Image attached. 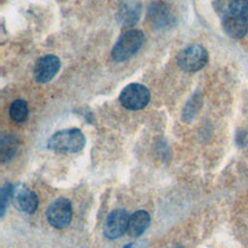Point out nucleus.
I'll list each match as a JSON object with an SVG mask.
<instances>
[{
    "mask_svg": "<svg viewBox=\"0 0 248 248\" xmlns=\"http://www.w3.org/2000/svg\"><path fill=\"white\" fill-rule=\"evenodd\" d=\"M144 42L142 31L127 29L119 36L111 50V58L116 62H123L135 55Z\"/></svg>",
    "mask_w": 248,
    "mask_h": 248,
    "instance_id": "obj_2",
    "label": "nucleus"
},
{
    "mask_svg": "<svg viewBox=\"0 0 248 248\" xmlns=\"http://www.w3.org/2000/svg\"><path fill=\"white\" fill-rule=\"evenodd\" d=\"M28 106L27 103L22 99L15 100L9 108V114L13 121L16 123L24 122L28 117Z\"/></svg>",
    "mask_w": 248,
    "mask_h": 248,
    "instance_id": "obj_14",
    "label": "nucleus"
},
{
    "mask_svg": "<svg viewBox=\"0 0 248 248\" xmlns=\"http://www.w3.org/2000/svg\"><path fill=\"white\" fill-rule=\"evenodd\" d=\"M150 224V215L145 210H138L130 216L127 232L130 236L138 237L141 235Z\"/></svg>",
    "mask_w": 248,
    "mask_h": 248,
    "instance_id": "obj_12",
    "label": "nucleus"
},
{
    "mask_svg": "<svg viewBox=\"0 0 248 248\" xmlns=\"http://www.w3.org/2000/svg\"><path fill=\"white\" fill-rule=\"evenodd\" d=\"M208 61L206 49L200 45H192L181 50L177 56L179 67L188 73L198 72L202 69Z\"/></svg>",
    "mask_w": 248,
    "mask_h": 248,
    "instance_id": "obj_4",
    "label": "nucleus"
},
{
    "mask_svg": "<svg viewBox=\"0 0 248 248\" xmlns=\"http://www.w3.org/2000/svg\"><path fill=\"white\" fill-rule=\"evenodd\" d=\"M140 16V4L136 0L124 1L117 12V20L119 24L129 29L137 24Z\"/></svg>",
    "mask_w": 248,
    "mask_h": 248,
    "instance_id": "obj_10",
    "label": "nucleus"
},
{
    "mask_svg": "<svg viewBox=\"0 0 248 248\" xmlns=\"http://www.w3.org/2000/svg\"><path fill=\"white\" fill-rule=\"evenodd\" d=\"M12 202L19 211L29 214L35 212L39 204L36 193L24 184H16L13 186Z\"/></svg>",
    "mask_w": 248,
    "mask_h": 248,
    "instance_id": "obj_6",
    "label": "nucleus"
},
{
    "mask_svg": "<svg viewBox=\"0 0 248 248\" xmlns=\"http://www.w3.org/2000/svg\"><path fill=\"white\" fill-rule=\"evenodd\" d=\"M130 216L124 209H115L111 211L104 226V235L108 239L120 237L128 229Z\"/></svg>",
    "mask_w": 248,
    "mask_h": 248,
    "instance_id": "obj_7",
    "label": "nucleus"
},
{
    "mask_svg": "<svg viewBox=\"0 0 248 248\" xmlns=\"http://www.w3.org/2000/svg\"><path fill=\"white\" fill-rule=\"evenodd\" d=\"M18 149V140L13 135H3L0 140L1 162L6 163L12 160Z\"/></svg>",
    "mask_w": 248,
    "mask_h": 248,
    "instance_id": "obj_13",
    "label": "nucleus"
},
{
    "mask_svg": "<svg viewBox=\"0 0 248 248\" xmlns=\"http://www.w3.org/2000/svg\"><path fill=\"white\" fill-rule=\"evenodd\" d=\"M150 101L149 89L140 83H130L126 85L119 95V103L129 110L144 108Z\"/></svg>",
    "mask_w": 248,
    "mask_h": 248,
    "instance_id": "obj_3",
    "label": "nucleus"
},
{
    "mask_svg": "<svg viewBox=\"0 0 248 248\" xmlns=\"http://www.w3.org/2000/svg\"><path fill=\"white\" fill-rule=\"evenodd\" d=\"M148 16L156 28H166L174 22V16L170 8L161 1L155 2L150 6Z\"/></svg>",
    "mask_w": 248,
    "mask_h": 248,
    "instance_id": "obj_11",
    "label": "nucleus"
},
{
    "mask_svg": "<svg viewBox=\"0 0 248 248\" xmlns=\"http://www.w3.org/2000/svg\"><path fill=\"white\" fill-rule=\"evenodd\" d=\"M85 145V137L78 128L65 129L53 134L47 140L48 149L58 153H76Z\"/></svg>",
    "mask_w": 248,
    "mask_h": 248,
    "instance_id": "obj_1",
    "label": "nucleus"
},
{
    "mask_svg": "<svg viewBox=\"0 0 248 248\" xmlns=\"http://www.w3.org/2000/svg\"><path fill=\"white\" fill-rule=\"evenodd\" d=\"M72 203L66 198L55 200L46 209V215L48 223L55 229L67 228L72 221Z\"/></svg>",
    "mask_w": 248,
    "mask_h": 248,
    "instance_id": "obj_5",
    "label": "nucleus"
},
{
    "mask_svg": "<svg viewBox=\"0 0 248 248\" xmlns=\"http://www.w3.org/2000/svg\"><path fill=\"white\" fill-rule=\"evenodd\" d=\"M199 103H200V100H199L198 96H193L192 100H190L188 102L187 106L184 108V113H183V118L185 121L188 120V118H190V117L192 118L195 115L197 109H199L198 108Z\"/></svg>",
    "mask_w": 248,
    "mask_h": 248,
    "instance_id": "obj_17",
    "label": "nucleus"
},
{
    "mask_svg": "<svg viewBox=\"0 0 248 248\" xmlns=\"http://www.w3.org/2000/svg\"><path fill=\"white\" fill-rule=\"evenodd\" d=\"M122 248H133V245L131 243H129V244H126L125 246H123Z\"/></svg>",
    "mask_w": 248,
    "mask_h": 248,
    "instance_id": "obj_19",
    "label": "nucleus"
},
{
    "mask_svg": "<svg viewBox=\"0 0 248 248\" xmlns=\"http://www.w3.org/2000/svg\"><path fill=\"white\" fill-rule=\"evenodd\" d=\"M12 190L13 186L10 183H6L0 191V211L1 216H4L6 208L10 201H12Z\"/></svg>",
    "mask_w": 248,
    "mask_h": 248,
    "instance_id": "obj_16",
    "label": "nucleus"
},
{
    "mask_svg": "<svg viewBox=\"0 0 248 248\" xmlns=\"http://www.w3.org/2000/svg\"><path fill=\"white\" fill-rule=\"evenodd\" d=\"M227 11L248 19V0H229Z\"/></svg>",
    "mask_w": 248,
    "mask_h": 248,
    "instance_id": "obj_15",
    "label": "nucleus"
},
{
    "mask_svg": "<svg viewBox=\"0 0 248 248\" xmlns=\"http://www.w3.org/2000/svg\"><path fill=\"white\" fill-rule=\"evenodd\" d=\"M61 66L60 59L53 54L39 58L34 67V78L39 83L50 81L58 73Z\"/></svg>",
    "mask_w": 248,
    "mask_h": 248,
    "instance_id": "obj_8",
    "label": "nucleus"
},
{
    "mask_svg": "<svg viewBox=\"0 0 248 248\" xmlns=\"http://www.w3.org/2000/svg\"><path fill=\"white\" fill-rule=\"evenodd\" d=\"M245 140H246V133H245V131H243V132H238L237 133V136H236V142L239 144V145H241V144H244V141H245Z\"/></svg>",
    "mask_w": 248,
    "mask_h": 248,
    "instance_id": "obj_18",
    "label": "nucleus"
},
{
    "mask_svg": "<svg viewBox=\"0 0 248 248\" xmlns=\"http://www.w3.org/2000/svg\"><path fill=\"white\" fill-rule=\"evenodd\" d=\"M224 31L233 39L244 37L248 31V19L226 11L222 16Z\"/></svg>",
    "mask_w": 248,
    "mask_h": 248,
    "instance_id": "obj_9",
    "label": "nucleus"
}]
</instances>
